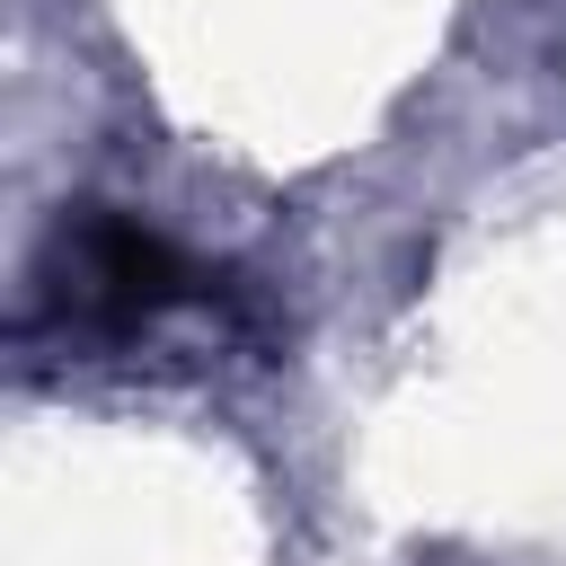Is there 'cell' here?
I'll use <instances>...</instances> for the list:
<instances>
[{"instance_id":"6da1fadb","label":"cell","mask_w":566,"mask_h":566,"mask_svg":"<svg viewBox=\"0 0 566 566\" xmlns=\"http://www.w3.org/2000/svg\"><path fill=\"white\" fill-rule=\"evenodd\" d=\"M212 274L150 230L142 212L115 203H80L53 221L35 274H27V336H53L71 354H124L159 327H177L186 310H212Z\"/></svg>"}]
</instances>
